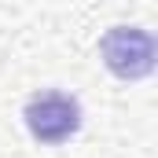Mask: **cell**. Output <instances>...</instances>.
I'll use <instances>...</instances> for the list:
<instances>
[{"label": "cell", "instance_id": "1", "mask_svg": "<svg viewBox=\"0 0 158 158\" xmlns=\"http://www.w3.org/2000/svg\"><path fill=\"white\" fill-rule=\"evenodd\" d=\"M99 55H103V66L121 81H140L155 70L158 63V44L147 30L140 26H114L107 30L99 40Z\"/></svg>", "mask_w": 158, "mask_h": 158}, {"label": "cell", "instance_id": "2", "mask_svg": "<svg viewBox=\"0 0 158 158\" xmlns=\"http://www.w3.org/2000/svg\"><path fill=\"white\" fill-rule=\"evenodd\" d=\"M22 118H26V129H30V136H33L37 143L59 147V143H66L70 136H77V129H81V103L74 96H66V92H37V96H30Z\"/></svg>", "mask_w": 158, "mask_h": 158}]
</instances>
